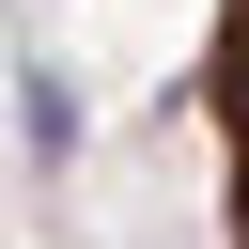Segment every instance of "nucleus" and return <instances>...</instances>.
I'll use <instances>...</instances> for the list:
<instances>
[{
	"label": "nucleus",
	"mask_w": 249,
	"mask_h": 249,
	"mask_svg": "<svg viewBox=\"0 0 249 249\" xmlns=\"http://www.w3.org/2000/svg\"><path fill=\"white\" fill-rule=\"evenodd\" d=\"M218 156H233V171H218V218H233V249H249V0L218 16Z\"/></svg>",
	"instance_id": "f257e3e1"
}]
</instances>
